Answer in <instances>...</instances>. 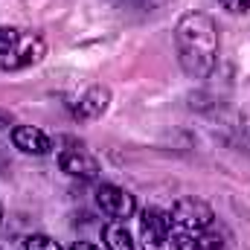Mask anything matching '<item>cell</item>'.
Here are the masks:
<instances>
[{"instance_id": "obj_1", "label": "cell", "mask_w": 250, "mask_h": 250, "mask_svg": "<svg viewBox=\"0 0 250 250\" xmlns=\"http://www.w3.org/2000/svg\"><path fill=\"white\" fill-rule=\"evenodd\" d=\"M175 50L189 79H207L215 70L221 50L215 21L204 12H187L175 26Z\"/></svg>"}, {"instance_id": "obj_2", "label": "cell", "mask_w": 250, "mask_h": 250, "mask_svg": "<svg viewBox=\"0 0 250 250\" xmlns=\"http://www.w3.org/2000/svg\"><path fill=\"white\" fill-rule=\"evenodd\" d=\"M169 224H181V227H189V230L207 233L215 224V212L198 198H181V201H175V207L169 212Z\"/></svg>"}, {"instance_id": "obj_3", "label": "cell", "mask_w": 250, "mask_h": 250, "mask_svg": "<svg viewBox=\"0 0 250 250\" xmlns=\"http://www.w3.org/2000/svg\"><path fill=\"white\" fill-rule=\"evenodd\" d=\"M96 207L108 218H114V221H125V218H131L137 212L134 195L128 189L117 187V184H99V189H96Z\"/></svg>"}, {"instance_id": "obj_4", "label": "cell", "mask_w": 250, "mask_h": 250, "mask_svg": "<svg viewBox=\"0 0 250 250\" xmlns=\"http://www.w3.org/2000/svg\"><path fill=\"white\" fill-rule=\"evenodd\" d=\"M140 242L143 250H169V215H163L160 209H146L140 218Z\"/></svg>"}, {"instance_id": "obj_5", "label": "cell", "mask_w": 250, "mask_h": 250, "mask_svg": "<svg viewBox=\"0 0 250 250\" xmlns=\"http://www.w3.org/2000/svg\"><path fill=\"white\" fill-rule=\"evenodd\" d=\"M59 166L70 178H82V181H96L99 178V160L82 148V146H67L59 151Z\"/></svg>"}, {"instance_id": "obj_6", "label": "cell", "mask_w": 250, "mask_h": 250, "mask_svg": "<svg viewBox=\"0 0 250 250\" xmlns=\"http://www.w3.org/2000/svg\"><path fill=\"white\" fill-rule=\"evenodd\" d=\"M108 105H111V87L93 84V87H87V90L79 96V102L73 105V117L82 120V123H90V120H99V117L108 111Z\"/></svg>"}, {"instance_id": "obj_7", "label": "cell", "mask_w": 250, "mask_h": 250, "mask_svg": "<svg viewBox=\"0 0 250 250\" xmlns=\"http://www.w3.org/2000/svg\"><path fill=\"white\" fill-rule=\"evenodd\" d=\"M12 143L18 151L23 154H35V157H44L53 151V140L47 131L35 128V125H15L12 128Z\"/></svg>"}, {"instance_id": "obj_8", "label": "cell", "mask_w": 250, "mask_h": 250, "mask_svg": "<svg viewBox=\"0 0 250 250\" xmlns=\"http://www.w3.org/2000/svg\"><path fill=\"white\" fill-rule=\"evenodd\" d=\"M47 47H44V38L41 35H32L26 38L23 44L15 47V53H9V59H3V70H23L29 64H38L44 59Z\"/></svg>"}, {"instance_id": "obj_9", "label": "cell", "mask_w": 250, "mask_h": 250, "mask_svg": "<svg viewBox=\"0 0 250 250\" xmlns=\"http://www.w3.org/2000/svg\"><path fill=\"white\" fill-rule=\"evenodd\" d=\"M102 242H105V250H137L125 221H111L105 230H102Z\"/></svg>"}, {"instance_id": "obj_10", "label": "cell", "mask_w": 250, "mask_h": 250, "mask_svg": "<svg viewBox=\"0 0 250 250\" xmlns=\"http://www.w3.org/2000/svg\"><path fill=\"white\" fill-rule=\"evenodd\" d=\"M169 239H172V248L175 250H201L204 233L181 227V224H169Z\"/></svg>"}, {"instance_id": "obj_11", "label": "cell", "mask_w": 250, "mask_h": 250, "mask_svg": "<svg viewBox=\"0 0 250 250\" xmlns=\"http://www.w3.org/2000/svg\"><path fill=\"white\" fill-rule=\"evenodd\" d=\"M23 250H62V245H59L53 236L35 233V236H26V239H23Z\"/></svg>"}, {"instance_id": "obj_12", "label": "cell", "mask_w": 250, "mask_h": 250, "mask_svg": "<svg viewBox=\"0 0 250 250\" xmlns=\"http://www.w3.org/2000/svg\"><path fill=\"white\" fill-rule=\"evenodd\" d=\"M21 44V35L15 26H0V56H9L15 53V47Z\"/></svg>"}, {"instance_id": "obj_13", "label": "cell", "mask_w": 250, "mask_h": 250, "mask_svg": "<svg viewBox=\"0 0 250 250\" xmlns=\"http://www.w3.org/2000/svg\"><path fill=\"white\" fill-rule=\"evenodd\" d=\"M227 12H233V15H245L250 12V0H218Z\"/></svg>"}, {"instance_id": "obj_14", "label": "cell", "mask_w": 250, "mask_h": 250, "mask_svg": "<svg viewBox=\"0 0 250 250\" xmlns=\"http://www.w3.org/2000/svg\"><path fill=\"white\" fill-rule=\"evenodd\" d=\"M70 250H102V248H99V245H93V242H76Z\"/></svg>"}, {"instance_id": "obj_15", "label": "cell", "mask_w": 250, "mask_h": 250, "mask_svg": "<svg viewBox=\"0 0 250 250\" xmlns=\"http://www.w3.org/2000/svg\"><path fill=\"white\" fill-rule=\"evenodd\" d=\"M9 125H12V114L0 108V128H9Z\"/></svg>"}, {"instance_id": "obj_16", "label": "cell", "mask_w": 250, "mask_h": 250, "mask_svg": "<svg viewBox=\"0 0 250 250\" xmlns=\"http://www.w3.org/2000/svg\"><path fill=\"white\" fill-rule=\"evenodd\" d=\"M0 218H3V204H0Z\"/></svg>"}]
</instances>
